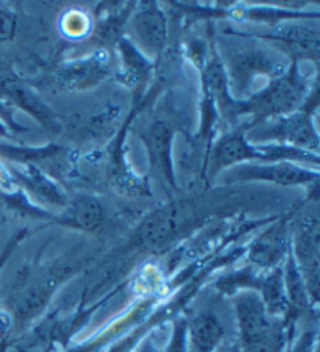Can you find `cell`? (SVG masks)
Instances as JSON below:
<instances>
[{"instance_id":"cell-27","label":"cell","mask_w":320,"mask_h":352,"mask_svg":"<svg viewBox=\"0 0 320 352\" xmlns=\"http://www.w3.org/2000/svg\"><path fill=\"white\" fill-rule=\"evenodd\" d=\"M139 352H161V351H159V349L157 348V344L153 343L150 338H148L147 342H146L144 344H142V348L139 349Z\"/></svg>"},{"instance_id":"cell-3","label":"cell","mask_w":320,"mask_h":352,"mask_svg":"<svg viewBox=\"0 0 320 352\" xmlns=\"http://www.w3.org/2000/svg\"><path fill=\"white\" fill-rule=\"evenodd\" d=\"M316 88L317 85L311 87L310 78L303 76L297 61L293 60L289 69L282 77L272 80L264 89L245 102L247 115L253 118L250 127L267 119L306 110L311 94L317 93Z\"/></svg>"},{"instance_id":"cell-22","label":"cell","mask_w":320,"mask_h":352,"mask_svg":"<svg viewBox=\"0 0 320 352\" xmlns=\"http://www.w3.org/2000/svg\"><path fill=\"white\" fill-rule=\"evenodd\" d=\"M0 190L8 195H14L19 190V185L16 184L13 174L10 173V168L5 166L2 162H0Z\"/></svg>"},{"instance_id":"cell-14","label":"cell","mask_w":320,"mask_h":352,"mask_svg":"<svg viewBox=\"0 0 320 352\" xmlns=\"http://www.w3.org/2000/svg\"><path fill=\"white\" fill-rule=\"evenodd\" d=\"M10 173L13 174L19 188L30 192L32 197H35L38 202L58 208H65L69 204L66 191L38 164H16V166H10Z\"/></svg>"},{"instance_id":"cell-15","label":"cell","mask_w":320,"mask_h":352,"mask_svg":"<svg viewBox=\"0 0 320 352\" xmlns=\"http://www.w3.org/2000/svg\"><path fill=\"white\" fill-rule=\"evenodd\" d=\"M105 212L102 204L93 196H78L69 201L65 212L56 219L60 224L80 229L84 232H95L104 224Z\"/></svg>"},{"instance_id":"cell-23","label":"cell","mask_w":320,"mask_h":352,"mask_svg":"<svg viewBox=\"0 0 320 352\" xmlns=\"http://www.w3.org/2000/svg\"><path fill=\"white\" fill-rule=\"evenodd\" d=\"M0 119H2V121L7 124L10 129L22 130V127H19V124L14 121L13 109H11V105L2 98V96H0Z\"/></svg>"},{"instance_id":"cell-25","label":"cell","mask_w":320,"mask_h":352,"mask_svg":"<svg viewBox=\"0 0 320 352\" xmlns=\"http://www.w3.org/2000/svg\"><path fill=\"white\" fill-rule=\"evenodd\" d=\"M214 352H242V346L239 340H227V342H220Z\"/></svg>"},{"instance_id":"cell-9","label":"cell","mask_w":320,"mask_h":352,"mask_svg":"<svg viewBox=\"0 0 320 352\" xmlns=\"http://www.w3.org/2000/svg\"><path fill=\"white\" fill-rule=\"evenodd\" d=\"M110 72V55L105 50H97L82 58L58 65L55 71V82L65 89H89L104 82Z\"/></svg>"},{"instance_id":"cell-1","label":"cell","mask_w":320,"mask_h":352,"mask_svg":"<svg viewBox=\"0 0 320 352\" xmlns=\"http://www.w3.org/2000/svg\"><path fill=\"white\" fill-rule=\"evenodd\" d=\"M228 35L220 45L219 58L234 100L247 102L256 94L258 80H266L268 85L282 77L293 63L282 49L272 47L247 33L230 30Z\"/></svg>"},{"instance_id":"cell-2","label":"cell","mask_w":320,"mask_h":352,"mask_svg":"<svg viewBox=\"0 0 320 352\" xmlns=\"http://www.w3.org/2000/svg\"><path fill=\"white\" fill-rule=\"evenodd\" d=\"M247 127H238L225 133L211 147L208 163L205 169L211 179H214L225 169L242 163H273L294 162L301 164H314L317 168L319 155L295 147L279 144H253L245 136Z\"/></svg>"},{"instance_id":"cell-8","label":"cell","mask_w":320,"mask_h":352,"mask_svg":"<svg viewBox=\"0 0 320 352\" xmlns=\"http://www.w3.org/2000/svg\"><path fill=\"white\" fill-rule=\"evenodd\" d=\"M133 35L141 44L142 54L158 58L169 43L168 18L155 2H141L135 5L131 13Z\"/></svg>"},{"instance_id":"cell-19","label":"cell","mask_w":320,"mask_h":352,"mask_svg":"<svg viewBox=\"0 0 320 352\" xmlns=\"http://www.w3.org/2000/svg\"><path fill=\"white\" fill-rule=\"evenodd\" d=\"M61 30L67 38H82L87 36L91 30V19L84 11L71 10L62 16Z\"/></svg>"},{"instance_id":"cell-21","label":"cell","mask_w":320,"mask_h":352,"mask_svg":"<svg viewBox=\"0 0 320 352\" xmlns=\"http://www.w3.org/2000/svg\"><path fill=\"white\" fill-rule=\"evenodd\" d=\"M187 351V322L179 320L174 322L172 338L168 344L165 352H186Z\"/></svg>"},{"instance_id":"cell-16","label":"cell","mask_w":320,"mask_h":352,"mask_svg":"<svg viewBox=\"0 0 320 352\" xmlns=\"http://www.w3.org/2000/svg\"><path fill=\"white\" fill-rule=\"evenodd\" d=\"M62 276H65L62 272H50L47 277H44L43 280L36 282L30 289H27L24 296L21 298L18 307H16V321L19 324L30 321L47 305L55 288L60 285Z\"/></svg>"},{"instance_id":"cell-10","label":"cell","mask_w":320,"mask_h":352,"mask_svg":"<svg viewBox=\"0 0 320 352\" xmlns=\"http://www.w3.org/2000/svg\"><path fill=\"white\" fill-rule=\"evenodd\" d=\"M0 96L10 105H18L19 109L35 116L36 121L41 122L49 132H58L60 130V121L55 116V113L43 104V100L5 63H0Z\"/></svg>"},{"instance_id":"cell-17","label":"cell","mask_w":320,"mask_h":352,"mask_svg":"<svg viewBox=\"0 0 320 352\" xmlns=\"http://www.w3.org/2000/svg\"><path fill=\"white\" fill-rule=\"evenodd\" d=\"M194 352H214L224 340V327L213 314H198L187 324Z\"/></svg>"},{"instance_id":"cell-12","label":"cell","mask_w":320,"mask_h":352,"mask_svg":"<svg viewBox=\"0 0 320 352\" xmlns=\"http://www.w3.org/2000/svg\"><path fill=\"white\" fill-rule=\"evenodd\" d=\"M142 140H144V144L148 151V160H150L153 173L159 175V179L165 182L169 186L176 190V179L172 162V126H169L168 122L157 121L148 127Z\"/></svg>"},{"instance_id":"cell-26","label":"cell","mask_w":320,"mask_h":352,"mask_svg":"<svg viewBox=\"0 0 320 352\" xmlns=\"http://www.w3.org/2000/svg\"><path fill=\"white\" fill-rule=\"evenodd\" d=\"M10 329H11V316L0 310V340L7 337Z\"/></svg>"},{"instance_id":"cell-7","label":"cell","mask_w":320,"mask_h":352,"mask_svg":"<svg viewBox=\"0 0 320 352\" xmlns=\"http://www.w3.org/2000/svg\"><path fill=\"white\" fill-rule=\"evenodd\" d=\"M319 217L312 212L300 221L290 244V254L314 305L319 300Z\"/></svg>"},{"instance_id":"cell-5","label":"cell","mask_w":320,"mask_h":352,"mask_svg":"<svg viewBox=\"0 0 320 352\" xmlns=\"http://www.w3.org/2000/svg\"><path fill=\"white\" fill-rule=\"evenodd\" d=\"M245 136L253 144L288 146L319 155V133L312 121V113L306 110L267 119L247 127Z\"/></svg>"},{"instance_id":"cell-20","label":"cell","mask_w":320,"mask_h":352,"mask_svg":"<svg viewBox=\"0 0 320 352\" xmlns=\"http://www.w3.org/2000/svg\"><path fill=\"white\" fill-rule=\"evenodd\" d=\"M18 28V19L13 10L0 5V43L13 41Z\"/></svg>"},{"instance_id":"cell-18","label":"cell","mask_w":320,"mask_h":352,"mask_svg":"<svg viewBox=\"0 0 320 352\" xmlns=\"http://www.w3.org/2000/svg\"><path fill=\"white\" fill-rule=\"evenodd\" d=\"M117 44L122 54L125 76L130 77L133 83L142 80L152 67L150 61H148V56L136 49L127 38H121V41Z\"/></svg>"},{"instance_id":"cell-11","label":"cell","mask_w":320,"mask_h":352,"mask_svg":"<svg viewBox=\"0 0 320 352\" xmlns=\"http://www.w3.org/2000/svg\"><path fill=\"white\" fill-rule=\"evenodd\" d=\"M314 19V18H306ZM255 38H264L267 41H275L283 45V52L293 56L297 61L300 58L317 60L319 58V21L310 24H301L300 19L283 21L282 25L275 27L272 35H251ZM290 58V60H293Z\"/></svg>"},{"instance_id":"cell-24","label":"cell","mask_w":320,"mask_h":352,"mask_svg":"<svg viewBox=\"0 0 320 352\" xmlns=\"http://www.w3.org/2000/svg\"><path fill=\"white\" fill-rule=\"evenodd\" d=\"M24 235H25V232H22V234H18L16 235L13 240H11L10 243H8V246L3 249V252L0 254V271H2V268L5 266V263L8 262V258H10V255L13 254V251H14V248L18 246V243L22 240V238H24Z\"/></svg>"},{"instance_id":"cell-6","label":"cell","mask_w":320,"mask_h":352,"mask_svg":"<svg viewBox=\"0 0 320 352\" xmlns=\"http://www.w3.org/2000/svg\"><path fill=\"white\" fill-rule=\"evenodd\" d=\"M227 184L236 182H267L279 186H300L316 184L317 169H311L301 163L273 162V163H242L220 173Z\"/></svg>"},{"instance_id":"cell-4","label":"cell","mask_w":320,"mask_h":352,"mask_svg":"<svg viewBox=\"0 0 320 352\" xmlns=\"http://www.w3.org/2000/svg\"><path fill=\"white\" fill-rule=\"evenodd\" d=\"M242 352H282L286 322H273L256 292H245L234 298Z\"/></svg>"},{"instance_id":"cell-13","label":"cell","mask_w":320,"mask_h":352,"mask_svg":"<svg viewBox=\"0 0 320 352\" xmlns=\"http://www.w3.org/2000/svg\"><path fill=\"white\" fill-rule=\"evenodd\" d=\"M290 240L288 234V223L279 219L277 224L268 227L266 232L251 243L249 249V262L258 270H275L288 255Z\"/></svg>"}]
</instances>
